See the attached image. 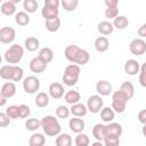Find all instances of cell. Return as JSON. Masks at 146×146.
I'll return each mask as SVG.
<instances>
[{
    "label": "cell",
    "mask_w": 146,
    "mask_h": 146,
    "mask_svg": "<svg viewBox=\"0 0 146 146\" xmlns=\"http://www.w3.org/2000/svg\"><path fill=\"white\" fill-rule=\"evenodd\" d=\"M95 49L99 52H105L108 50L110 48V41L106 36H98L96 40H95Z\"/></svg>",
    "instance_id": "obj_19"
},
{
    "label": "cell",
    "mask_w": 146,
    "mask_h": 146,
    "mask_svg": "<svg viewBox=\"0 0 146 146\" xmlns=\"http://www.w3.org/2000/svg\"><path fill=\"white\" fill-rule=\"evenodd\" d=\"M25 128L29 131H36L39 128H41V122H40V120H38L35 117L27 119L25 121Z\"/></svg>",
    "instance_id": "obj_36"
},
{
    "label": "cell",
    "mask_w": 146,
    "mask_h": 146,
    "mask_svg": "<svg viewBox=\"0 0 146 146\" xmlns=\"http://www.w3.org/2000/svg\"><path fill=\"white\" fill-rule=\"evenodd\" d=\"M96 91L99 96H110L112 94V83L107 80H99L96 83Z\"/></svg>",
    "instance_id": "obj_12"
},
{
    "label": "cell",
    "mask_w": 146,
    "mask_h": 146,
    "mask_svg": "<svg viewBox=\"0 0 146 146\" xmlns=\"http://www.w3.org/2000/svg\"><path fill=\"white\" fill-rule=\"evenodd\" d=\"M91 146H104V144H103V141H94L92 144H91Z\"/></svg>",
    "instance_id": "obj_51"
},
{
    "label": "cell",
    "mask_w": 146,
    "mask_h": 146,
    "mask_svg": "<svg viewBox=\"0 0 146 146\" xmlns=\"http://www.w3.org/2000/svg\"><path fill=\"white\" fill-rule=\"evenodd\" d=\"M64 56L68 62L78 66L86 65L90 59L89 52L86 49H82L76 44H68L64 50Z\"/></svg>",
    "instance_id": "obj_1"
},
{
    "label": "cell",
    "mask_w": 146,
    "mask_h": 146,
    "mask_svg": "<svg viewBox=\"0 0 146 146\" xmlns=\"http://www.w3.org/2000/svg\"><path fill=\"white\" fill-rule=\"evenodd\" d=\"M70 113L75 116V117H82V116H86L87 113H88V110H87V106L82 103H76V104H73L70 108Z\"/></svg>",
    "instance_id": "obj_17"
},
{
    "label": "cell",
    "mask_w": 146,
    "mask_h": 146,
    "mask_svg": "<svg viewBox=\"0 0 146 146\" xmlns=\"http://www.w3.org/2000/svg\"><path fill=\"white\" fill-rule=\"evenodd\" d=\"M24 56V48L21 46V44H13L10 46L6 51H5V60L8 63V64H11V65H15V64H18L22 58Z\"/></svg>",
    "instance_id": "obj_5"
},
{
    "label": "cell",
    "mask_w": 146,
    "mask_h": 146,
    "mask_svg": "<svg viewBox=\"0 0 146 146\" xmlns=\"http://www.w3.org/2000/svg\"><path fill=\"white\" fill-rule=\"evenodd\" d=\"M104 146H120V137H104Z\"/></svg>",
    "instance_id": "obj_41"
},
{
    "label": "cell",
    "mask_w": 146,
    "mask_h": 146,
    "mask_svg": "<svg viewBox=\"0 0 146 146\" xmlns=\"http://www.w3.org/2000/svg\"><path fill=\"white\" fill-rule=\"evenodd\" d=\"M123 132L122 125L116 122H110L104 127V137H121Z\"/></svg>",
    "instance_id": "obj_11"
},
{
    "label": "cell",
    "mask_w": 146,
    "mask_h": 146,
    "mask_svg": "<svg viewBox=\"0 0 146 146\" xmlns=\"http://www.w3.org/2000/svg\"><path fill=\"white\" fill-rule=\"evenodd\" d=\"M44 145H46V137L43 136V133L36 132L29 138V146H44Z\"/></svg>",
    "instance_id": "obj_24"
},
{
    "label": "cell",
    "mask_w": 146,
    "mask_h": 146,
    "mask_svg": "<svg viewBox=\"0 0 146 146\" xmlns=\"http://www.w3.org/2000/svg\"><path fill=\"white\" fill-rule=\"evenodd\" d=\"M7 99L8 98H11L15 96L16 94V84L14 82H6L2 84L1 87V91H0Z\"/></svg>",
    "instance_id": "obj_20"
},
{
    "label": "cell",
    "mask_w": 146,
    "mask_h": 146,
    "mask_svg": "<svg viewBox=\"0 0 146 146\" xmlns=\"http://www.w3.org/2000/svg\"><path fill=\"white\" fill-rule=\"evenodd\" d=\"M58 14H59V10L56 9V8H50V7L43 6L42 9H41V15L46 21L55 18V17H58Z\"/></svg>",
    "instance_id": "obj_31"
},
{
    "label": "cell",
    "mask_w": 146,
    "mask_h": 146,
    "mask_svg": "<svg viewBox=\"0 0 146 146\" xmlns=\"http://www.w3.org/2000/svg\"><path fill=\"white\" fill-rule=\"evenodd\" d=\"M0 11L6 15V16H11L16 13V5L13 3L10 0L8 1H5L1 3V7H0Z\"/></svg>",
    "instance_id": "obj_26"
},
{
    "label": "cell",
    "mask_w": 146,
    "mask_h": 146,
    "mask_svg": "<svg viewBox=\"0 0 146 146\" xmlns=\"http://www.w3.org/2000/svg\"><path fill=\"white\" fill-rule=\"evenodd\" d=\"M6 115L11 120V119H17L19 117V108L17 105H10L6 108Z\"/></svg>",
    "instance_id": "obj_38"
},
{
    "label": "cell",
    "mask_w": 146,
    "mask_h": 146,
    "mask_svg": "<svg viewBox=\"0 0 146 146\" xmlns=\"http://www.w3.org/2000/svg\"><path fill=\"white\" fill-rule=\"evenodd\" d=\"M10 124V119L6 115V113L0 112V128H6Z\"/></svg>",
    "instance_id": "obj_45"
},
{
    "label": "cell",
    "mask_w": 146,
    "mask_h": 146,
    "mask_svg": "<svg viewBox=\"0 0 146 146\" xmlns=\"http://www.w3.org/2000/svg\"><path fill=\"white\" fill-rule=\"evenodd\" d=\"M104 127H105L104 124L97 123L92 128V136L95 137V139L97 141H103V139H104Z\"/></svg>",
    "instance_id": "obj_35"
},
{
    "label": "cell",
    "mask_w": 146,
    "mask_h": 146,
    "mask_svg": "<svg viewBox=\"0 0 146 146\" xmlns=\"http://www.w3.org/2000/svg\"><path fill=\"white\" fill-rule=\"evenodd\" d=\"M114 117H115V112L110 106H105L100 110V119L104 122H106V123L113 122Z\"/></svg>",
    "instance_id": "obj_25"
},
{
    "label": "cell",
    "mask_w": 146,
    "mask_h": 146,
    "mask_svg": "<svg viewBox=\"0 0 146 146\" xmlns=\"http://www.w3.org/2000/svg\"><path fill=\"white\" fill-rule=\"evenodd\" d=\"M68 127L71 129V131H73L74 133H81L83 130H84V121L81 119V117H72L70 121H68Z\"/></svg>",
    "instance_id": "obj_14"
},
{
    "label": "cell",
    "mask_w": 146,
    "mask_h": 146,
    "mask_svg": "<svg viewBox=\"0 0 146 146\" xmlns=\"http://www.w3.org/2000/svg\"><path fill=\"white\" fill-rule=\"evenodd\" d=\"M64 87L59 83V82H52L49 88H48V92H49V96L54 99H59L64 96Z\"/></svg>",
    "instance_id": "obj_13"
},
{
    "label": "cell",
    "mask_w": 146,
    "mask_h": 146,
    "mask_svg": "<svg viewBox=\"0 0 146 146\" xmlns=\"http://www.w3.org/2000/svg\"><path fill=\"white\" fill-rule=\"evenodd\" d=\"M75 146H89L90 144V139L86 133H78L75 139H74Z\"/></svg>",
    "instance_id": "obj_37"
},
{
    "label": "cell",
    "mask_w": 146,
    "mask_h": 146,
    "mask_svg": "<svg viewBox=\"0 0 146 146\" xmlns=\"http://www.w3.org/2000/svg\"><path fill=\"white\" fill-rule=\"evenodd\" d=\"M145 75H146V65L145 64H141L140 65V70H139V83H140L141 87H146Z\"/></svg>",
    "instance_id": "obj_43"
},
{
    "label": "cell",
    "mask_w": 146,
    "mask_h": 146,
    "mask_svg": "<svg viewBox=\"0 0 146 146\" xmlns=\"http://www.w3.org/2000/svg\"><path fill=\"white\" fill-rule=\"evenodd\" d=\"M18 108H19V117L21 119H26L30 115V113H31V108L27 105H25V104L19 105Z\"/></svg>",
    "instance_id": "obj_42"
},
{
    "label": "cell",
    "mask_w": 146,
    "mask_h": 146,
    "mask_svg": "<svg viewBox=\"0 0 146 146\" xmlns=\"http://www.w3.org/2000/svg\"><path fill=\"white\" fill-rule=\"evenodd\" d=\"M60 5L66 11H74L79 5V1L78 0H63Z\"/></svg>",
    "instance_id": "obj_40"
},
{
    "label": "cell",
    "mask_w": 146,
    "mask_h": 146,
    "mask_svg": "<svg viewBox=\"0 0 146 146\" xmlns=\"http://www.w3.org/2000/svg\"><path fill=\"white\" fill-rule=\"evenodd\" d=\"M34 103H35L36 107H39V108H43V107L48 106V104H49V96H48V94H46L43 91L39 92L36 95V97H35V99H34Z\"/></svg>",
    "instance_id": "obj_30"
},
{
    "label": "cell",
    "mask_w": 146,
    "mask_h": 146,
    "mask_svg": "<svg viewBox=\"0 0 146 146\" xmlns=\"http://www.w3.org/2000/svg\"><path fill=\"white\" fill-rule=\"evenodd\" d=\"M124 72L129 75H136L139 73L140 70V64L136 59H128L124 63Z\"/></svg>",
    "instance_id": "obj_15"
},
{
    "label": "cell",
    "mask_w": 146,
    "mask_h": 146,
    "mask_svg": "<svg viewBox=\"0 0 146 146\" xmlns=\"http://www.w3.org/2000/svg\"><path fill=\"white\" fill-rule=\"evenodd\" d=\"M38 7H39V3L35 0H24V2H23V8H24L25 13H27V14L35 13Z\"/></svg>",
    "instance_id": "obj_34"
},
{
    "label": "cell",
    "mask_w": 146,
    "mask_h": 146,
    "mask_svg": "<svg viewBox=\"0 0 146 146\" xmlns=\"http://www.w3.org/2000/svg\"><path fill=\"white\" fill-rule=\"evenodd\" d=\"M64 99L67 104L70 105H73V104H76V103H80V99H81V95L79 94V91L76 90H68L64 94Z\"/></svg>",
    "instance_id": "obj_22"
},
{
    "label": "cell",
    "mask_w": 146,
    "mask_h": 146,
    "mask_svg": "<svg viewBox=\"0 0 146 146\" xmlns=\"http://www.w3.org/2000/svg\"><path fill=\"white\" fill-rule=\"evenodd\" d=\"M138 120L141 124H145L146 123V110H141L139 111L138 113Z\"/></svg>",
    "instance_id": "obj_47"
},
{
    "label": "cell",
    "mask_w": 146,
    "mask_h": 146,
    "mask_svg": "<svg viewBox=\"0 0 146 146\" xmlns=\"http://www.w3.org/2000/svg\"><path fill=\"white\" fill-rule=\"evenodd\" d=\"M103 104H104V100L99 95H92L88 98L86 106L89 112L96 114V113L100 112V110L103 108Z\"/></svg>",
    "instance_id": "obj_8"
},
{
    "label": "cell",
    "mask_w": 146,
    "mask_h": 146,
    "mask_svg": "<svg viewBox=\"0 0 146 146\" xmlns=\"http://www.w3.org/2000/svg\"><path fill=\"white\" fill-rule=\"evenodd\" d=\"M24 70L18 65H3L0 67V78L8 81L19 82L23 79Z\"/></svg>",
    "instance_id": "obj_3"
},
{
    "label": "cell",
    "mask_w": 146,
    "mask_h": 146,
    "mask_svg": "<svg viewBox=\"0 0 146 146\" xmlns=\"http://www.w3.org/2000/svg\"><path fill=\"white\" fill-rule=\"evenodd\" d=\"M55 113H56V116H57L58 119H67V117L70 116V114H71V113H70V108L66 107V106H64V105L57 106Z\"/></svg>",
    "instance_id": "obj_39"
},
{
    "label": "cell",
    "mask_w": 146,
    "mask_h": 146,
    "mask_svg": "<svg viewBox=\"0 0 146 146\" xmlns=\"http://www.w3.org/2000/svg\"><path fill=\"white\" fill-rule=\"evenodd\" d=\"M116 16H119V8H106L105 9V17L106 18H115Z\"/></svg>",
    "instance_id": "obj_44"
},
{
    "label": "cell",
    "mask_w": 146,
    "mask_h": 146,
    "mask_svg": "<svg viewBox=\"0 0 146 146\" xmlns=\"http://www.w3.org/2000/svg\"><path fill=\"white\" fill-rule=\"evenodd\" d=\"M130 52L135 56H141L146 52V41L140 38L133 39L129 44Z\"/></svg>",
    "instance_id": "obj_9"
},
{
    "label": "cell",
    "mask_w": 146,
    "mask_h": 146,
    "mask_svg": "<svg viewBox=\"0 0 146 146\" xmlns=\"http://www.w3.org/2000/svg\"><path fill=\"white\" fill-rule=\"evenodd\" d=\"M59 5H60V2L58 0H44V2H43V6L50 7V8H56V9H58Z\"/></svg>",
    "instance_id": "obj_46"
},
{
    "label": "cell",
    "mask_w": 146,
    "mask_h": 146,
    "mask_svg": "<svg viewBox=\"0 0 146 146\" xmlns=\"http://www.w3.org/2000/svg\"><path fill=\"white\" fill-rule=\"evenodd\" d=\"M1 62H2V57H1V55H0V64H1Z\"/></svg>",
    "instance_id": "obj_52"
},
{
    "label": "cell",
    "mask_w": 146,
    "mask_h": 146,
    "mask_svg": "<svg viewBox=\"0 0 146 146\" xmlns=\"http://www.w3.org/2000/svg\"><path fill=\"white\" fill-rule=\"evenodd\" d=\"M15 22L19 26H25L30 23V16L25 11H18L15 14Z\"/></svg>",
    "instance_id": "obj_32"
},
{
    "label": "cell",
    "mask_w": 146,
    "mask_h": 146,
    "mask_svg": "<svg viewBox=\"0 0 146 146\" xmlns=\"http://www.w3.org/2000/svg\"><path fill=\"white\" fill-rule=\"evenodd\" d=\"M97 30L103 35H110V34L113 33L114 27H113V25H112L111 22H108V21H102V22L98 23Z\"/></svg>",
    "instance_id": "obj_21"
},
{
    "label": "cell",
    "mask_w": 146,
    "mask_h": 146,
    "mask_svg": "<svg viewBox=\"0 0 146 146\" xmlns=\"http://www.w3.org/2000/svg\"><path fill=\"white\" fill-rule=\"evenodd\" d=\"M72 143L73 139L68 133H59L58 136H56V146H72Z\"/></svg>",
    "instance_id": "obj_27"
},
{
    "label": "cell",
    "mask_w": 146,
    "mask_h": 146,
    "mask_svg": "<svg viewBox=\"0 0 146 146\" xmlns=\"http://www.w3.org/2000/svg\"><path fill=\"white\" fill-rule=\"evenodd\" d=\"M23 89L26 94H35L40 89V80L34 75H29L23 80Z\"/></svg>",
    "instance_id": "obj_7"
},
{
    "label": "cell",
    "mask_w": 146,
    "mask_h": 146,
    "mask_svg": "<svg viewBox=\"0 0 146 146\" xmlns=\"http://www.w3.org/2000/svg\"><path fill=\"white\" fill-rule=\"evenodd\" d=\"M119 90L124 95V97L127 98V100H130V99L133 97V95H135V87H133V84H132L131 82H129V81H124V82L121 84V87H120Z\"/></svg>",
    "instance_id": "obj_18"
},
{
    "label": "cell",
    "mask_w": 146,
    "mask_h": 146,
    "mask_svg": "<svg viewBox=\"0 0 146 146\" xmlns=\"http://www.w3.org/2000/svg\"><path fill=\"white\" fill-rule=\"evenodd\" d=\"M7 104V98L0 92V107H2V106H5Z\"/></svg>",
    "instance_id": "obj_50"
},
{
    "label": "cell",
    "mask_w": 146,
    "mask_h": 146,
    "mask_svg": "<svg viewBox=\"0 0 146 146\" xmlns=\"http://www.w3.org/2000/svg\"><path fill=\"white\" fill-rule=\"evenodd\" d=\"M15 39H16V31L11 26H3L0 29V42L5 44H9Z\"/></svg>",
    "instance_id": "obj_10"
},
{
    "label": "cell",
    "mask_w": 146,
    "mask_h": 146,
    "mask_svg": "<svg viewBox=\"0 0 146 146\" xmlns=\"http://www.w3.org/2000/svg\"><path fill=\"white\" fill-rule=\"evenodd\" d=\"M112 25H113L114 29L124 30V29L129 25V19H128L125 16H123V15H119V16H116V17L114 18Z\"/></svg>",
    "instance_id": "obj_28"
},
{
    "label": "cell",
    "mask_w": 146,
    "mask_h": 146,
    "mask_svg": "<svg viewBox=\"0 0 146 146\" xmlns=\"http://www.w3.org/2000/svg\"><path fill=\"white\" fill-rule=\"evenodd\" d=\"M47 68V64L43 63L39 57H34L30 62V70L33 73H42Z\"/></svg>",
    "instance_id": "obj_16"
},
{
    "label": "cell",
    "mask_w": 146,
    "mask_h": 146,
    "mask_svg": "<svg viewBox=\"0 0 146 146\" xmlns=\"http://www.w3.org/2000/svg\"><path fill=\"white\" fill-rule=\"evenodd\" d=\"M38 57H39L43 63L48 64V63H50V62L54 59V51H52L51 48H49V47H44V48L40 49Z\"/></svg>",
    "instance_id": "obj_23"
},
{
    "label": "cell",
    "mask_w": 146,
    "mask_h": 146,
    "mask_svg": "<svg viewBox=\"0 0 146 146\" xmlns=\"http://www.w3.org/2000/svg\"><path fill=\"white\" fill-rule=\"evenodd\" d=\"M60 27V19L58 17L46 21V29L49 32H57Z\"/></svg>",
    "instance_id": "obj_33"
},
{
    "label": "cell",
    "mask_w": 146,
    "mask_h": 146,
    "mask_svg": "<svg viewBox=\"0 0 146 146\" xmlns=\"http://www.w3.org/2000/svg\"><path fill=\"white\" fill-rule=\"evenodd\" d=\"M105 6L106 8H115L119 6L117 0H105Z\"/></svg>",
    "instance_id": "obj_48"
},
{
    "label": "cell",
    "mask_w": 146,
    "mask_h": 146,
    "mask_svg": "<svg viewBox=\"0 0 146 146\" xmlns=\"http://www.w3.org/2000/svg\"><path fill=\"white\" fill-rule=\"evenodd\" d=\"M138 35L140 36V39H144L146 36V24H143L138 29Z\"/></svg>",
    "instance_id": "obj_49"
},
{
    "label": "cell",
    "mask_w": 146,
    "mask_h": 146,
    "mask_svg": "<svg viewBox=\"0 0 146 146\" xmlns=\"http://www.w3.org/2000/svg\"><path fill=\"white\" fill-rule=\"evenodd\" d=\"M127 98L124 97V95L120 91L116 90L112 94V110L115 113H123L125 111L127 107Z\"/></svg>",
    "instance_id": "obj_6"
},
{
    "label": "cell",
    "mask_w": 146,
    "mask_h": 146,
    "mask_svg": "<svg viewBox=\"0 0 146 146\" xmlns=\"http://www.w3.org/2000/svg\"><path fill=\"white\" fill-rule=\"evenodd\" d=\"M24 46H25V49L26 50H29V51H35L40 47V41L35 36H29L27 39H25Z\"/></svg>",
    "instance_id": "obj_29"
},
{
    "label": "cell",
    "mask_w": 146,
    "mask_h": 146,
    "mask_svg": "<svg viewBox=\"0 0 146 146\" xmlns=\"http://www.w3.org/2000/svg\"><path fill=\"white\" fill-rule=\"evenodd\" d=\"M80 73H81L80 66H78L75 64L67 65L64 70V74L62 76V80H63L64 84L68 86V87H72L74 84H76V82L79 81V78H80Z\"/></svg>",
    "instance_id": "obj_4"
},
{
    "label": "cell",
    "mask_w": 146,
    "mask_h": 146,
    "mask_svg": "<svg viewBox=\"0 0 146 146\" xmlns=\"http://www.w3.org/2000/svg\"><path fill=\"white\" fill-rule=\"evenodd\" d=\"M41 128L46 136L49 137H56L60 133L62 127L58 122V120L52 115H46L41 119Z\"/></svg>",
    "instance_id": "obj_2"
}]
</instances>
